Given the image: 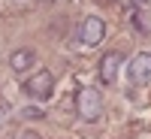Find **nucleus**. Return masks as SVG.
Here are the masks:
<instances>
[{
    "mask_svg": "<svg viewBox=\"0 0 151 139\" xmlns=\"http://www.w3.org/2000/svg\"><path fill=\"white\" fill-rule=\"evenodd\" d=\"M76 112H79L82 121H97L100 112H103V100H100L97 88H82L76 94Z\"/></svg>",
    "mask_w": 151,
    "mask_h": 139,
    "instance_id": "1",
    "label": "nucleus"
},
{
    "mask_svg": "<svg viewBox=\"0 0 151 139\" xmlns=\"http://www.w3.org/2000/svg\"><path fill=\"white\" fill-rule=\"evenodd\" d=\"M52 88H55V76L48 70H40V73L27 76V82H24V91H27L30 97H36V100H45L48 94H52Z\"/></svg>",
    "mask_w": 151,
    "mask_h": 139,
    "instance_id": "2",
    "label": "nucleus"
},
{
    "mask_svg": "<svg viewBox=\"0 0 151 139\" xmlns=\"http://www.w3.org/2000/svg\"><path fill=\"white\" fill-rule=\"evenodd\" d=\"M79 40H82L85 45H100V42L106 40V21L100 18V15L85 18L82 27H79Z\"/></svg>",
    "mask_w": 151,
    "mask_h": 139,
    "instance_id": "3",
    "label": "nucleus"
},
{
    "mask_svg": "<svg viewBox=\"0 0 151 139\" xmlns=\"http://www.w3.org/2000/svg\"><path fill=\"white\" fill-rule=\"evenodd\" d=\"M127 76H130L133 85H148L151 82V52H139L136 55L130 60V67H127Z\"/></svg>",
    "mask_w": 151,
    "mask_h": 139,
    "instance_id": "4",
    "label": "nucleus"
},
{
    "mask_svg": "<svg viewBox=\"0 0 151 139\" xmlns=\"http://www.w3.org/2000/svg\"><path fill=\"white\" fill-rule=\"evenodd\" d=\"M121 52H106L103 58H100V79H103L106 85L115 82V76H118V67H121Z\"/></svg>",
    "mask_w": 151,
    "mask_h": 139,
    "instance_id": "5",
    "label": "nucleus"
},
{
    "mask_svg": "<svg viewBox=\"0 0 151 139\" xmlns=\"http://www.w3.org/2000/svg\"><path fill=\"white\" fill-rule=\"evenodd\" d=\"M33 60H36V55L30 52V48H15V52L9 55V67L15 73H27L33 67Z\"/></svg>",
    "mask_w": 151,
    "mask_h": 139,
    "instance_id": "6",
    "label": "nucleus"
},
{
    "mask_svg": "<svg viewBox=\"0 0 151 139\" xmlns=\"http://www.w3.org/2000/svg\"><path fill=\"white\" fill-rule=\"evenodd\" d=\"M21 118H24V121H36V118H42V112L33 109V106H24V109H21Z\"/></svg>",
    "mask_w": 151,
    "mask_h": 139,
    "instance_id": "7",
    "label": "nucleus"
},
{
    "mask_svg": "<svg viewBox=\"0 0 151 139\" xmlns=\"http://www.w3.org/2000/svg\"><path fill=\"white\" fill-rule=\"evenodd\" d=\"M15 139H42L40 133H36V130H18V136Z\"/></svg>",
    "mask_w": 151,
    "mask_h": 139,
    "instance_id": "8",
    "label": "nucleus"
},
{
    "mask_svg": "<svg viewBox=\"0 0 151 139\" xmlns=\"http://www.w3.org/2000/svg\"><path fill=\"white\" fill-rule=\"evenodd\" d=\"M6 112H9V106L3 103V106H0V121H3V118H6Z\"/></svg>",
    "mask_w": 151,
    "mask_h": 139,
    "instance_id": "9",
    "label": "nucleus"
},
{
    "mask_svg": "<svg viewBox=\"0 0 151 139\" xmlns=\"http://www.w3.org/2000/svg\"><path fill=\"white\" fill-rule=\"evenodd\" d=\"M12 3H15V6H27V0H12Z\"/></svg>",
    "mask_w": 151,
    "mask_h": 139,
    "instance_id": "10",
    "label": "nucleus"
},
{
    "mask_svg": "<svg viewBox=\"0 0 151 139\" xmlns=\"http://www.w3.org/2000/svg\"><path fill=\"white\" fill-rule=\"evenodd\" d=\"M40 3H55V0H40Z\"/></svg>",
    "mask_w": 151,
    "mask_h": 139,
    "instance_id": "11",
    "label": "nucleus"
}]
</instances>
